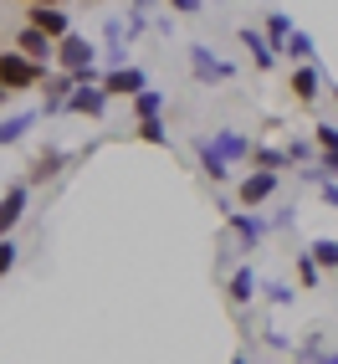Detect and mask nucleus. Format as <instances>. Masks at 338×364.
I'll return each instance as SVG.
<instances>
[{
	"instance_id": "nucleus-1",
	"label": "nucleus",
	"mask_w": 338,
	"mask_h": 364,
	"mask_svg": "<svg viewBox=\"0 0 338 364\" xmlns=\"http://www.w3.org/2000/svg\"><path fill=\"white\" fill-rule=\"evenodd\" d=\"M46 72H52L46 62H31L26 52H16V46H6V52H0V87L16 92V98H21V92H31V87H41Z\"/></svg>"
},
{
	"instance_id": "nucleus-2",
	"label": "nucleus",
	"mask_w": 338,
	"mask_h": 364,
	"mask_svg": "<svg viewBox=\"0 0 338 364\" xmlns=\"http://www.w3.org/2000/svg\"><path fill=\"white\" fill-rule=\"evenodd\" d=\"M277 190H282V175H277V169H256V164H251L246 175L236 180V205H241V210H256V205H267Z\"/></svg>"
},
{
	"instance_id": "nucleus-3",
	"label": "nucleus",
	"mask_w": 338,
	"mask_h": 364,
	"mask_svg": "<svg viewBox=\"0 0 338 364\" xmlns=\"http://www.w3.org/2000/svg\"><path fill=\"white\" fill-rule=\"evenodd\" d=\"M323 92H328V82H323L318 62H293V72H287V98H293L298 108H312Z\"/></svg>"
},
{
	"instance_id": "nucleus-4",
	"label": "nucleus",
	"mask_w": 338,
	"mask_h": 364,
	"mask_svg": "<svg viewBox=\"0 0 338 364\" xmlns=\"http://www.w3.org/2000/svg\"><path fill=\"white\" fill-rule=\"evenodd\" d=\"M52 62H57L62 72H87V67H98V41H87V36H77V31H67V36L57 41Z\"/></svg>"
},
{
	"instance_id": "nucleus-5",
	"label": "nucleus",
	"mask_w": 338,
	"mask_h": 364,
	"mask_svg": "<svg viewBox=\"0 0 338 364\" xmlns=\"http://www.w3.org/2000/svg\"><path fill=\"white\" fill-rule=\"evenodd\" d=\"M190 72H195V82H236V62H226V57H215L205 41H195L190 46Z\"/></svg>"
},
{
	"instance_id": "nucleus-6",
	"label": "nucleus",
	"mask_w": 338,
	"mask_h": 364,
	"mask_svg": "<svg viewBox=\"0 0 338 364\" xmlns=\"http://www.w3.org/2000/svg\"><path fill=\"white\" fill-rule=\"evenodd\" d=\"M256 298H261V277L251 272V262H241L236 272L226 277V308H231L236 318H241V313H246V308H251Z\"/></svg>"
},
{
	"instance_id": "nucleus-7",
	"label": "nucleus",
	"mask_w": 338,
	"mask_h": 364,
	"mask_svg": "<svg viewBox=\"0 0 338 364\" xmlns=\"http://www.w3.org/2000/svg\"><path fill=\"white\" fill-rule=\"evenodd\" d=\"M226 226H231V236H236L246 252H256L261 241H267V231H272V221H261L256 210H241V205H236V210L226 205Z\"/></svg>"
},
{
	"instance_id": "nucleus-8",
	"label": "nucleus",
	"mask_w": 338,
	"mask_h": 364,
	"mask_svg": "<svg viewBox=\"0 0 338 364\" xmlns=\"http://www.w3.org/2000/svg\"><path fill=\"white\" fill-rule=\"evenodd\" d=\"M26 205H31V185L26 180H11L6 196H0V236H11L21 221H26Z\"/></svg>"
},
{
	"instance_id": "nucleus-9",
	"label": "nucleus",
	"mask_w": 338,
	"mask_h": 364,
	"mask_svg": "<svg viewBox=\"0 0 338 364\" xmlns=\"http://www.w3.org/2000/svg\"><path fill=\"white\" fill-rule=\"evenodd\" d=\"M138 87H149V72L124 62V67H103V92L108 98H133Z\"/></svg>"
},
{
	"instance_id": "nucleus-10",
	"label": "nucleus",
	"mask_w": 338,
	"mask_h": 364,
	"mask_svg": "<svg viewBox=\"0 0 338 364\" xmlns=\"http://www.w3.org/2000/svg\"><path fill=\"white\" fill-rule=\"evenodd\" d=\"M72 87H77V77L72 72H46V82H41V118H52V113H67V98H72Z\"/></svg>"
},
{
	"instance_id": "nucleus-11",
	"label": "nucleus",
	"mask_w": 338,
	"mask_h": 364,
	"mask_svg": "<svg viewBox=\"0 0 338 364\" xmlns=\"http://www.w3.org/2000/svg\"><path fill=\"white\" fill-rule=\"evenodd\" d=\"M108 92H103V82H87V77H77V87H72V98H67V113H82V118H103L108 113Z\"/></svg>"
},
{
	"instance_id": "nucleus-12",
	"label": "nucleus",
	"mask_w": 338,
	"mask_h": 364,
	"mask_svg": "<svg viewBox=\"0 0 338 364\" xmlns=\"http://www.w3.org/2000/svg\"><path fill=\"white\" fill-rule=\"evenodd\" d=\"M236 41L246 46V57H251V67H256V72H272V67L282 62V57H277V46L267 41V31H261V26H241V31H236Z\"/></svg>"
},
{
	"instance_id": "nucleus-13",
	"label": "nucleus",
	"mask_w": 338,
	"mask_h": 364,
	"mask_svg": "<svg viewBox=\"0 0 338 364\" xmlns=\"http://www.w3.org/2000/svg\"><path fill=\"white\" fill-rule=\"evenodd\" d=\"M26 26H36L52 41H62L72 31V16H67V6H26Z\"/></svg>"
},
{
	"instance_id": "nucleus-14",
	"label": "nucleus",
	"mask_w": 338,
	"mask_h": 364,
	"mask_svg": "<svg viewBox=\"0 0 338 364\" xmlns=\"http://www.w3.org/2000/svg\"><path fill=\"white\" fill-rule=\"evenodd\" d=\"M67 169V154L57 149V144H46V149H36V159L26 164V185L36 190V185H46V180H57Z\"/></svg>"
},
{
	"instance_id": "nucleus-15",
	"label": "nucleus",
	"mask_w": 338,
	"mask_h": 364,
	"mask_svg": "<svg viewBox=\"0 0 338 364\" xmlns=\"http://www.w3.org/2000/svg\"><path fill=\"white\" fill-rule=\"evenodd\" d=\"M210 149L226 154L231 164H251V139L236 134V129H215V134H210Z\"/></svg>"
},
{
	"instance_id": "nucleus-16",
	"label": "nucleus",
	"mask_w": 338,
	"mask_h": 364,
	"mask_svg": "<svg viewBox=\"0 0 338 364\" xmlns=\"http://www.w3.org/2000/svg\"><path fill=\"white\" fill-rule=\"evenodd\" d=\"M16 52H26L31 62H46V67H52V52H57V41L46 36V31H36V26H21V31H16Z\"/></svg>"
},
{
	"instance_id": "nucleus-17",
	"label": "nucleus",
	"mask_w": 338,
	"mask_h": 364,
	"mask_svg": "<svg viewBox=\"0 0 338 364\" xmlns=\"http://www.w3.org/2000/svg\"><path fill=\"white\" fill-rule=\"evenodd\" d=\"M195 154H200V175H205L210 185H226V180H231V159L215 154L210 139H195Z\"/></svg>"
},
{
	"instance_id": "nucleus-18",
	"label": "nucleus",
	"mask_w": 338,
	"mask_h": 364,
	"mask_svg": "<svg viewBox=\"0 0 338 364\" xmlns=\"http://www.w3.org/2000/svg\"><path fill=\"white\" fill-rule=\"evenodd\" d=\"M164 87H138L133 92V98H129V113H133V124H138V118H159L164 113Z\"/></svg>"
},
{
	"instance_id": "nucleus-19",
	"label": "nucleus",
	"mask_w": 338,
	"mask_h": 364,
	"mask_svg": "<svg viewBox=\"0 0 338 364\" xmlns=\"http://www.w3.org/2000/svg\"><path fill=\"white\" fill-rule=\"evenodd\" d=\"M138 144H154V149H169V124H164V113L159 118H138V124L129 129Z\"/></svg>"
},
{
	"instance_id": "nucleus-20",
	"label": "nucleus",
	"mask_w": 338,
	"mask_h": 364,
	"mask_svg": "<svg viewBox=\"0 0 338 364\" xmlns=\"http://www.w3.org/2000/svg\"><path fill=\"white\" fill-rule=\"evenodd\" d=\"M36 118H41L36 108H31V113H11L6 124H0V149H6V144H21V139L36 129Z\"/></svg>"
},
{
	"instance_id": "nucleus-21",
	"label": "nucleus",
	"mask_w": 338,
	"mask_h": 364,
	"mask_svg": "<svg viewBox=\"0 0 338 364\" xmlns=\"http://www.w3.org/2000/svg\"><path fill=\"white\" fill-rule=\"evenodd\" d=\"M312 52H318V46H312V36H307L302 26H293V36L282 41L277 57H287V62H312Z\"/></svg>"
},
{
	"instance_id": "nucleus-22",
	"label": "nucleus",
	"mask_w": 338,
	"mask_h": 364,
	"mask_svg": "<svg viewBox=\"0 0 338 364\" xmlns=\"http://www.w3.org/2000/svg\"><path fill=\"white\" fill-rule=\"evenodd\" d=\"M307 257L323 267V272H338V241L333 236H318V241H307Z\"/></svg>"
},
{
	"instance_id": "nucleus-23",
	"label": "nucleus",
	"mask_w": 338,
	"mask_h": 364,
	"mask_svg": "<svg viewBox=\"0 0 338 364\" xmlns=\"http://www.w3.org/2000/svg\"><path fill=\"white\" fill-rule=\"evenodd\" d=\"M251 164L256 169H277V175H282L293 159H287V149H272V144H251Z\"/></svg>"
},
{
	"instance_id": "nucleus-24",
	"label": "nucleus",
	"mask_w": 338,
	"mask_h": 364,
	"mask_svg": "<svg viewBox=\"0 0 338 364\" xmlns=\"http://www.w3.org/2000/svg\"><path fill=\"white\" fill-rule=\"evenodd\" d=\"M261 31H267V41H272L277 52H282V41L293 36V16H282V11H272L267 21H261Z\"/></svg>"
},
{
	"instance_id": "nucleus-25",
	"label": "nucleus",
	"mask_w": 338,
	"mask_h": 364,
	"mask_svg": "<svg viewBox=\"0 0 338 364\" xmlns=\"http://www.w3.org/2000/svg\"><path fill=\"white\" fill-rule=\"evenodd\" d=\"M293 272H298V287H318V282H323V267L312 262L307 252H298V257H293Z\"/></svg>"
},
{
	"instance_id": "nucleus-26",
	"label": "nucleus",
	"mask_w": 338,
	"mask_h": 364,
	"mask_svg": "<svg viewBox=\"0 0 338 364\" xmlns=\"http://www.w3.org/2000/svg\"><path fill=\"white\" fill-rule=\"evenodd\" d=\"M287 159H293V164H312V159H318V144H312V139H293V144H287Z\"/></svg>"
},
{
	"instance_id": "nucleus-27",
	"label": "nucleus",
	"mask_w": 338,
	"mask_h": 364,
	"mask_svg": "<svg viewBox=\"0 0 338 364\" xmlns=\"http://www.w3.org/2000/svg\"><path fill=\"white\" fill-rule=\"evenodd\" d=\"M16 262H21V247H16L11 236H0V277H11V272H16Z\"/></svg>"
},
{
	"instance_id": "nucleus-28",
	"label": "nucleus",
	"mask_w": 338,
	"mask_h": 364,
	"mask_svg": "<svg viewBox=\"0 0 338 364\" xmlns=\"http://www.w3.org/2000/svg\"><path fill=\"white\" fill-rule=\"evenodd\" d=\"M159 6H164L169 16H200V11H205V0H159Z\"/></svg>"
},
{
	"instance_id": "nucleus-29",
	"label": "nucleus",
	"mask_w": 338,
	"mask_h": 364,
	"mask_svg": "<svg viewBox=\"0 0 338 364\" xmlns=\"http://www.w3.org/2000/svg\"><path fill=\"white\" fill-rule=\"evenodd\" d=\"M261 293H267V303H277V308L293 303V287H287V282H272V287H261Z\"/></svg>"
},
{
	"instance_id": "nucleus-30",
	"label": "nucleus",
	"mask_w": 338,
	"mask_h": 364,
	"mask_svg": "<svg viewBox=\"0 0 338 364\" xmlns=\"http://www.w3.org/2000/svg\"><path fill=\"white\" fill-rule=\"evenodd\" d=\"M26 6H67V0H26Z\"/></svg>"
},
{
	"instance_id": "nucleus-31",
	"label": "nucleus",
	"mask_w": 338,
	"mask_h": 364,
	"mask_svg": "<svg viewBox=\"0 0 338 364\" xmlns=\"http://www.w3.org/2000/svg\"><path fill=\"white\" fill-rule=\"evenodd\" d=\"M328 98H333V108H338V82H328Z\"/></svg>"
},
{
	"instance_id": "nucleus-32",
	"label": "nucleus",
	"mask_w": 338,
	"mask_h": 364,
	"mask_svg": "<svg viewBox=\"0 0 338 364\" xmlns=\"http://www.w3.org/2000/svg\"><path fill=\"white\" fill-rule=\"evenodd\" d=\"M11 98H16V92H6V87H0V108H6V103H11Z\"/></svg>"
},
{
	"instance_id": "nucleus-33",
	"label": "nucleus",
	"mask_w": 338,
	"mask_h": 364,
	"mask_svg": "<svg viewBox=\"0 0 338 364\" xmlns=\"http://www.w3.org/2000/svg\"><path fill=\"white\" fill-rule=\"evenodd\" d=\"M82 6H108V0H82Z\"/></svg>"
},
{
	"instance_id": "nucleus-34",
	"label": "nucleus",
	"mask_w": 338,
	"mask_h": 364,
	"mask_svg": "<svg viewBox=\"0 0 338 364\" xmlns=\"http://www.w3.org/2000/svg\"><path fill=\"white\" fill-rule=\"evenodd\" d=\"M231 364H246V354H236V359H231Z\"/></svg>"
}]
</instances>
